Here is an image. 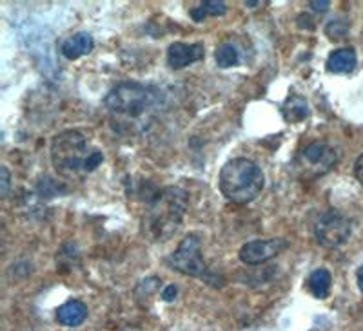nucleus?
Returning <instances> with one entry per match:
<instances>
[{
    "mask_svg": "<svg viewBox=\"0 0 363 331\" xmlns=\"http://www.w3.org/2000/svg\"><path fill=\"white\" fill-rule=\"evenodd\" d=\"M220 192L227 201L236 204L251 203L260 196L265 185V176L260 165L247 158H235L227 161L218 176Z\"/></svg>",
    "mask_w": 363,
    "mask_h": 331,
    "instance_id": "1",
    "label": "nucleus"
},
{
    "mask_svg": "<svg viewBox=\"0 0 363 331\" xmlns=\"http://www.w3.org/2000/svg\"><path fill=\"white\" fill-rule=\"evenodd\" d=\"M102 160V152L89 149L86 136L79 131H64L51 141V161L60 172H93Z\"/></svg>",
    "mask_w": 363,
    "mask_h": 331,
    "instance_id": "2",
    "label": "nucleus"
},
{
    "mask_svg": "<svg viewBox=\"0 0 363 331\" xmlns=\"http://www.w3.org/2000/svg\"><path fill=\"white\" fill-rule=\"evenodd\" d=\"M186 192L178 187H167L151 199L147 209V232L153 239H167L182 225L186 212Z\"/></svg>",
    "mask_w": 363,
    "mask_h": 331,
    "instance_id": "3",
    "label": "nucleus"
},
{
    "mask_svg": "<svg viewBox=\"0 0 363 331\" xmlns=\"http://www.w3.org/2000/svg\"><path fill=\"white\" fill-rule=\"evenodd\" d=\"M160 94L155 87L138 82H122L106 96V107L111 115L124 118H140L158 103Z\"/></svg>",
    "mask_w": 363,
    "mask_h": 331,
    "instance_id": "4",
    "label": "nucleus"
},
{
    "mask_svg": "<svg viewBox=\"0 0 363 331\" xmlns=\"http://www.w3.org/2000/svg\"><path fill=\"white\" fill-rule=\"evenodd\" d=\"M167 265H169L173 270L180 272V274L203 279L206 282H211L216 279L215 275L209 272L206 262H203L202 245H200V239L196 238L194 233H189V236H186V238L182 239L178 248L167 257Z\"/></svg>",
    "mask_w": 363,
    "mask_h": 331,
    "instance_id": "5",
    "label": "nucleus"
},
{
    "mask_svg": "<svg viewBox=\"0 0 363 331\" xmlns=\"http://www.w3.org/2000/svg\"><path fill=\"white\" fill-rule=\"evenodd\" d=\"M340 161V152L325 141H311L296 156V165L306 176H322L336 167Z\"/></svg>",
    "mask_w": 363,
    "mask_h": 331,
    "instance_id": "6",
    "label": "nucleus"
},
{
    "mask_svg": "<svg viewBox=\"0 0 363 331\" xmlns=\"http://www.w3.org/2000/svg\"><path fill=\"white\" fill-rule=\"evenodd\" d=\"M314 239L325 248H338L351 238V221L338 210H327L313 226Z\"/></svg>",
    "mask_w": 363,
    "mask_h": 331,
    "instance_id": "7",
    "label": "nucleus"
},
{
    "mask_svg": "<svg viewBox=\"0 0 363 331\" xmlns=\"http://www.w3.org/2000/svg\"><path fill=\"white\" fill-rule=\"evenodd\" d=\"M287 248V241L281 238L274 239H256V241L245 243L238 252L240 261L244 265H260V262L269 261L277 257L280 252Z\"/></svg>",
    "mask_w": 363,
    "mask_h": 331,
    "instance_id": "8",
    "label": "nucleus"
},
{
    "mask_svg": "<svg viewBox=\"0 0 363 331\" xmlns=\"http://www.w3.org/2000/svg\"><path fill=\"white\" fill-rule=\"evenodd\" d=\"M206 57V50L202 44H186V42H174L167 50V64L173 69H184L194 62Z\"/></svg>",
    "mask_w": 363,
    "mask_h": 331,
    "instance_id": "9",
    "label": "nucleus"
},
{
    "mask_svg": "<svg viewBox=\"0 0 363 331\" xmlns=\"http://www.w3.org/2000/svg\"><path fill=\"white\" fill-rule=\"evenodd\" d=\"M95 47V40L89 33H74L69 38H66L60 47V53L67 58V60H77V58L89 54Z\"/></svg>",
    "mask_w": 363,
    "mask_h": 331,
    "instance_id": "10",
    "label": "nucleus"
},
{
    "mask_svg": "<svg viewBox=\"0 0 363 331\" xmlns=\"http://www.w3.org/2000/svg\"><path fill=\"white\" fill-rule=\"evenodd\" d=\"M356 51L352 47H342L329 54L327 58V71L333 74H349L356 67Z\"/></svg>",
    "mask_w": 363,
    "mask_h": 331,
    "instance_id": "11",
    "label": "nucleus"
},
{
    "mask_svg": "<svg viewBox=\"0 0 363 331\" xmlns=\"http://www.w3.org/2000/svg\"><path fill=\"white\" fill-rule=\"evenodd\" d=\"M57 319L64 326H80L87 319V306L82 301H67L66 304H62L57 310Z\"/></svg>",
    "mask_w": 363,
    "mask_h": 331,
    "instance_id": "12",
    "label": "nucleus"
},
{
    "mask_svg": "<svg viewBox=\"0 0 363 331\" xmlns=\"http://www.w3.org/2000/svg\"><path fill=\"white\" fill-rule=\"evenodd\" d=\"M330 284H333V275L327 268H318L307 279V286L316 298H325L330 291Z\"/></svg>",
    "mask_w": 363,
    "mask_h": 331,
    "instance_id": "13",
    "label": "nucleus"
},
{
    "mask_svg": "<svg viewBox=\"0 0 363 331\" xmlns=\"http://www.w3.org/2000/svg\"><path fill=\"white\" fill-rule=\"evenodd\" d=\"M281 112H284L285 120L287 122H301L309 116V103L306 102V98H301L298 94L291 96L287 102L281 107Z\"/></svg>",
    "mask_w": 363,
    "mask_h": 331,
    "instance_id": "14",
    "label": "nucleus"
},
{
    "mask_svg": "<svg viewBox=\"0 0 363 331\" xmlns=\"http://www.w3.org/2000/svg\"><path fill=\"white\" fill-rule=\"evenodd\" d=\"M225 2L222 0H206L191 9V17L194 22H202L206 17H220L225 13Z\"/></svg>",
    "mask_w": 363,
    "mask_h": 331,
    "instance_id": "15",
    "label": "nucleus"
},
{
    "mask_svg": "<svg viewBox=\"0 0 363 331\" xmlns=\"http://www.w3.org/2000/svg\"><path fill=\"white\" fill-rule=\"evenodd\" d=\"M215 60H216V64H218V67L227 69V67L238 66L240 53L233 44H222L218 50H216Z\"/></svg>",
    "mask_w": 363,
    "mask_h": 331,
    "instance_id": "16",
    "label": "nucleus"
},
{
    "mask_svg": "<svg viewBox=\"0 0 363 331\" xmlns=\"http://www.w3.org/2000/svg\"><path fill=\"white\" fill-rule=\"evenodd\" d=\"M37 188H38V192H40V196H45V197L57 196V194L64 192L62 185L58 183V181L51 180V178H42Z\"/></svg>",
    "mask_w": 363,
    "mask_h": 331,
    "instance_id": "17",
    "label": "nucleus"
},
{
    "mask_svg": "<svg viewBox=\"0 0 363 331\" xmlns=\"http://www.w3.org/2000/svg\"><path fill=\"white\" fill-rule=\"evenodd\" d=\"M347 29H349V24H347V22L333 21V22H329V24H327L325 33H327V37L333 38V40H340V38L345 37Z\"/></svg>",
    "mask_w": 363,
    "mask_h": 331,
    "instance_id": "18",
    "label": "nucleus"
},
{
    "mask_svg": "<svg viewBox=\"0 0 363 331\" xmlns=\"http://www.w3.org/2000/svg\"><path fill=\"white\" fill-rule=\"evenodd\" d=\"M9 180H11V176H9V170L6 167H0V194H2V197L8 196L9 192Z\"/></svg>",
    "mask_w": 363,
    "mask_h": 331,
    "instance_id": "19",
    "label": "nucleus"
},
{
    "mask_svg": "<svg viewBox=\"0 0 363 331\" xmlns=\"http://www.w3.org/2000/svg\"><path fill=\"white\" fill-rule=\"evenodd\" d=\"M177 286H174V284H169V286L162 291V301H165V303H173L174 298H177Z\"/></svg>",
    "mask_w": 363,
    "mask_h": 331,
    "instance_id": "20",
    "label": "nucleus"
},
{
    "mask_svg": "<svg viewBox=\"0 0 363 331\" xmlns=\"http://www.w3.org/2000/svg\"><path fill=\"white\" fill-rule=\"evenodd\" d=\"M354 176L359 181V185L363 187V154L358 156V160L354 163Z\"/></svg>",
    "mask_w": 363,
    "mask_h": 331,
    "instance_id": "21",
    "label": "nucleus"
},
{
    "mask_svg": "<svg viewBox=\"0 0 363 331\" xmlns=\"http://www.w3.org/2000/svg\"><path fill=\"white\" fill-rule=\"evenodd\" d=\"M309 6L314 9V11H322L323 13V11H327V9H329L330 2H329V0H322V2H318V0H311Z\"/></svg>",
    "mask_w": 363,
    "mask_h": 331,
    "instance_id": "22",
    "label": "nucleus"
},
{
    "mask_svg": "<svg viewBox=\"0 0 363 331\" xmlns=\"http://www.w3.org/2000/svg\"><path fill=\"white\" fill-rule=\"evenodd\" d=\"M356 281H358L359 291H362V294H363V265L359 266L358 270H356Z\"/></svg>",
    "mask_w": 363,
    "mask_h": 331,
    "instance_id": "23",
    "label": "nucleus"
},
{
    "mask_svg": "<svg viewBox=\"0 0 363 331\" xmlns=\"http://www.w3.org/2000/svg\"><path fill=\"white\" fill-rule=\"evenodd\" d=\"M258 4H260V2H245V6H247V8H256Z\"/></svg>",
    "mask_w": 363,
    "mask_h": 331,
    "instance_id": "24",
    "label": "nucleus"
}]
</instances>
